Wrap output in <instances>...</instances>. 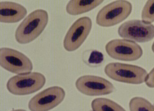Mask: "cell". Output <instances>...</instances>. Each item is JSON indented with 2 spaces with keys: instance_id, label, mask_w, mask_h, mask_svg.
I'll return each instance as SVG.
<instances>
[{
  "instance_id": "cell-1",
  "label": "cell",
  "mask_w": 154,
  "mask_h": 111,
  "mask_svg": "<svg viewBox=\"0 0 154 111\" xmlns=\"http://www.w3.org/2000/svg\"><path fill=\"white\" fill-rule=\"evenodd\" d=\"M48 21L47 12L38 9L32 12L19 24L15 31L16 41L27 44L34 40L45 30Z\"/></svg>"
},
{
  "instance_id": "cell-2",
  "label": "cell",
  "mask_w": 154,
  "mask_h": 111,
  "mask_svg": "<svg viewBox=\"0 0 154 111\" xmlns=\"http://www.w3.org/2000/svg\"><path fill=\"white\" fill-rule=\"evenodd\" d=\"M104 72L109 78L116 81L133 84L145 82L148 74L146 70L141 67L119 62L106 65Z\"/></svg>"
},
{
  "instance_id": "cell-3",
  "label": "cell",
  "mask_w": 154,
  "mask_h": 111,
  "mask_svg": "<svg viewBox=\"0 0 154 111\" xmlns=\"http://www.w3.org/2000/svg\"><path fill=\"white\" fill-rule=\"evenodd\" d=\"M45 82L46 78L43 74L30 72L12 77L7 82L6 88L12 94L27 95L41 89Z\"/></svg>"
},
{
  "instance_id": "cell-4",
  "label": "cell",
  "mask_w": 154,
  "mask_h": 111,
  "mask_svg": "<svg viewBox=\"0 0 154 111\" xmlns=\"http://www.w3.org/2000/svg\"><path fill=\"white\" fill-rule=\"evenodd\" d=\"M130 2L124 0L116 1L103 7L98 13L96 23L103 27L118 24L127 19L132 11Z\"/></svg>"
},
{
  "instance_id": "cell-5",
  "label": "cell",
  "mask_w": 154,
  "mask_h": 111,
  "mask_svg": "<svg viewBox=\"0 0 154 111\" xmlns=\"http://www.w3.org/2000/svg\"><path fill=\"white\" fill-rule=\"evenodd\" d=\"M105 50L111 57L123 61L137 60L143 54V49L139 45L125 39L111 40L106 44Z\"/></svg>"
},
{
  "instance_id": "cell-6",
  "label": "cell",
  "mask_w": 154,
  "mask_h": 111,
  "mask_svg": "<svg viewBox=\"0 0 154 111\" xmlns=\"http://www.w3.org/2000/svg\"><path fill=\"white\" fill-rule=\"evenodd\" d=\"M118 33L125 39L135 42L146 43L154 38V25L142 20H129L120 26Z\"/></svg>"
},
{
  "instance_id": "cell-7",
  "label": "cell",
  "mask_w": 154,
  "mask_h": 111,
  "mask_svg": "<svg viewBox=\"0 0 154 111\" xmlns=\"http://www.w3.org/2000/svg\"><path fill=\"white\" fill-rule=\"evenodd\" d=\"M0 65L7 71L16 74L30 73L33 69L32 63L28 57L9 48L0 49Z\"/></svg>"
},
{
  "instance_id": "cell-8",
  "label": "cell",
  "mask_w": 154,
  "mask_h": 111,
  "mask_svg": "<svg viewBox=\"0 0 154 111\" xmlns=\"http://www.w3.org/2000/svg\"><path fill=\"white\" fill-rule=\"evenodd\" d=\"M66 96L62 88L54 86L44 90L35 95L28 103L31 111H48L60 104Z\"/></svg>"
},
{
  "instance_id": "cell-9",
  "label": "cell",
  "mask_w": 154,
  "mask_h": 111,
  "mask_svg": "<svg viewBox=\"0 0 154 111\" xmlns=\"http://www.w3.org/2000/svg\"><path fill=\"white\" fill-rule=\"evenodd\" d=\"M92 23L88 17L77 19L68 31L63 41V46L66 51H75L83 44L88 36L92 28Z\"/></svg>"
},
{
  "instance_id": "cell-10",
  "label": "cell",
  "mask_w": 154,
  "mask_h": 111,
  "mask_svg": "<svg viewBox=\"0 0 154 111\" xmlns=\"http://www.w3.org/2000/svg\"><path fill=\"white\" fill-rule=\"evenodd\" d=\"M75 86L79 91L88 96L107 95L115 89L114 85L106 79L91 75L79 77L76 81Z\"/></svg>"
},
{
  "instance_id": "cell-11",
  "label": "cell",
  "mask_w": 154,
  "mask_h": 111,
  "mask_svg": "<svg viewBox=\"0 0 154 111\" xmlns=\"http://www.w3.org/2000/svg\"><path fill=\"white\" fill-rule=\"evenodd\" d=\"M25 7L14 2H0V21L3 23H15L23 19L27 14Z\"/></svg>"
},
{
  "instance_id": "cell-12",
  "label": "cell",
  "mask_w": 154,
  "mask_h": 111,
  "mask_svg": "<svg viewBox=\"0 0 154 111\" xmlns=\"http://www.w3.org/2000/svg\"><path fill=\"white\" fill-rule=\"evenodd\" d=\"M103 2L102 0H72L67 4L66 11L70 15H79L93 10Z\"/></svg>"
},
{
  "instance_id": "cell-13",
  "label": "cell",
  "mask_w": 154,
  "mask_h": 111,
  "mask_svg": "<svg viewBox=\"0 0 154 111\" xmlns=\"http://www.w3.org/2000/svg\"><path fill=\"white\" fill-rule=\"evenodd\" d=\"M91 106L93 111H126L118 103L106 98L94 99Z\"/></svg>"
},
{
  "instance_id": "cell-14",
  "label": "cell",
  "mask_w": 154,
  "mask_h": 111,
  "mask_svg": "<svg viewBox=\"0 0 154 111\" xmlns=\"http://www.w3.org/2000/svg\"><path fill=\"white\" fill-rule=\"evenodd\" d=\"M83 62L91 67H97L104 62V56L101 52L95 49L85 50L82 54Z\"/></svg>"
},
{
  "instance_id": "cell-15",
  "label": "cell",
  "mask_w": 154,
  "mask_h": 111,
  "mask_svg": "<svg viewBox=\"0 0 154 111\" xmlns=\"http://www.w3.org/2000/svg\"><path fill=\"white\" fill-rule=\"evenodd\" d=\"M129 108L131 111H154V105L141 97H135L131 99Z\"/></svg>"
},
{
  "instance_id": "cell-16",
  "label": "cell",
  "mask_w": 154,
  "mask_h": 111,
  "mask_svg": "<svg viewBox=\"0 0 154 111\" xmlns=\"http://www.w3.org/2000/svg\"><path fill=\"white\" fill-rule=\"evenodd\" d=\"M141 17L142 21L147 23L154 22V0L146 2L142 10Z\"/></svg>"
},
{
  "instance_id": "cell-17",
  "label": "cell",
  "mask_w": 154,
  "mask_h": 111,
  "mask_svg": "<svg viewBox=\"0 0 154 111\" xmlns=\"http://www.w3.org/2000/svg\"><path fill=\"white\" fill-rule=\"evenodd\" d=\"M146 84L150 88H154V67L147 74L145 81Z\"/></svg>"
},
{
  "instance_id": "cell-18",
  "label": "cell",
  "mask_w": 154,
  "mask_h": 111,
  "mask_svg": "<svg viewBox=\"0 0 154 111\" xmlns=\"http://www.w3.org/2000/svg\"><path fill=\"white\" fill-rule=\"evenodd\" d=\"M152 49L153 52L154 53V43H153L152 45Z\"/></svg>"
},
{
  "instance_id": "cell-19",
  "label": "cell",
  "mask_w": 154,
  "mask_h": 111,
  "mask_svg": "<svg viewBox=\"0 0 154 111\" xmlns=\"http://www.w3.org/2000/svg\"><path fill=\"white\" fill-rule=\"evenodd\" d=\"M11 111H26L25 110L23 109H17V110H13Z\"/></svg>"
},
{
  "instance_id": "cell-20",
  "label": "cell",
  "mask_w": 154,
  "mask_h": 111,
  "mask_svg": "<svg viewBox=\"0 0 154 111\" xmlns=\"http://www.w3.org/2000/svg\"></svg>"
}]
</instances>
